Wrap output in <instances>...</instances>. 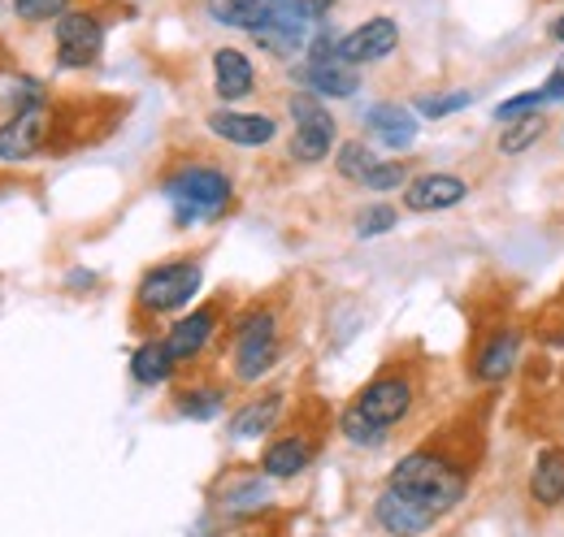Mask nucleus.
Here are the masks:
<instances>
[{
    "label": "nucleus",
    "mask_w": 564,
    "mask_h": 537,
    "mask_svg": "<svg viewBox=\"0 0 564 537\" xmlns=\"http://www.w3.org/2000/svg\"><path fill=\"white\" fill-rule=\"evenodd\" d=\"M387 485L417 498L430 512L447 516L465 503V494L474 485V456H465L456 447H417L391 469Z\"/></svg>",
    "instance_id": "f03ea898"
},
{
    "label": "nucleus",
    "mask_w": 564,
    "mask_h": 537,
    "mask_svg": "<svg viewBox=\"0 0 564 537\" xmlns=\"http://www.w3.org/2000/svg\"><path fill=\"white\" fill-rule=\"evenodd\" d=\"M174 355H170V347H165V338H148L135 347V355H131V377L140 382V386H165L170 377H174Z\"/></svg>",
    "instance_id": "4be33fe9"
},
{
    "label": "nucleus",
    "mask_w": 564,
    "mask_h": 537,
    "mask_svg": "<svg viewBox=\"0 0 564 537\" xmlns=\"http://www.w3.org/2000/svg\"><path fill=\"white\" fill-rule=\"evenodd\" d=\"M417 399H422L417 373L404 364H391L373 382H365L356 391V399L339 412V434L352 447H382L391 438V429H400L413 416Z\"/></svg>",
    "instance_id": "f257e3e1"
},
{
    "label": "nucleus",
    "mask_w": 564,
    "mask_h": 537,
    "mask_svg": "<svg viewBox=\"0 0 564 537\" xmlns=\"http://www.w3.org/2000/svg\"><path fill=\"white\" fill-rule=\"evenodd\" d=\"M543 134H547V113L512 118V122H503V131H499V156H521V152H530Z\"/></svg>",
    "instance_id": "b1692460"
},
{
    "label": "nucleus",
    "mask_w": 564,
    "mask_h": 537,
    "mask_svg": "<svg viewBox=\"0 0 564 537\" xmlns=\"http://www.w3.org/2000/svg\"><path fill=\"white\" fill-rule=\"evenodd\" d=\"M409 183H413V178H409V165H404V161H378L360 187H365V191H404Z\"/></svg>",
    "instance_id": "bb28decb"
},
{
    "label": "nucleus",
    "mask_w": 564,
    "mask_h": 537,
    "mask_svg": "<svg viewBox=\"0 0 564 537\" xmlns=\"http://www.w3.org/2000/svg\"><path fill=\"white\" fill-rule=\"evenodd\" d=\"M313 22H322V18H317V9L308 0H265V22L252 31V40L270 57L291 62L295 53L308 48V26Z\"/></svg>",
    "instance_id": "6e6552de"
},
{
    "label": "nucleus",
    "mask_w": 564,
    "mask_h": 537,
    "mask_svg": "<svg viewBox=\"0 0 564 537\" xmlns=\"http://www.w3.org/2000/svg\"><path fill=\"white\" fill-rule=\"evenodd\" d=\"M295 74H300L304 91H313L317 100H326V96L348 100V96H356V87H360V69L348 66V62L339 57V35H330V31H317V35L308 40L304 66L295 69Z\"/></svg>",
    "instance_id": "0eeeda50"
},
{
    "label": "nucleus",
    "mask_w": 564,
    "mask_h": 537,
    "mask_svg": "<svg viewBox=\"0 0 564 537\" xmlns=\"http://www.w3.org/2000/svg\"><path fill=\"white\" fill-rule=\"evenodd\" d=\"M547 35H552L556 44H564V13H561V18H552V26H547Z\"/></svg>",
    "instance_id": "2f4dec72"
},
{
    "label": "nucleus",
    "mask_w": 564,
    "mask_h": 537,
    "mask_svg": "<svg viewBox=\"0 0 564 537\" xmlns=\"http://www.w3.org/2000/svg\"><path fill=\"white\" fill-rule=\"evenodd\" d=\"M282 407H286V395H282V391H265V395L248 399L230 416V438H235V442H248V438L274 434V425L282 420Z\"/></svg>",
    "instance_id": "412c9836"
},
{
    "label": "nucleus",
    "mask_w": 564,
    "mask_h": 537,
    "mask_svg": "<svg viewBox=\"0 0 564 537\" xmlns=\"http://www.w3.org/2000/svg\"><path fill=\"white\" fill-rule=\"evenodd\" d=\"M365 127H369V134H373L382 147H391V152L413 147V139H417V131H422L417 113H413V109H404V105H395V100L373 105V109L365 113Z\"/></svg>",
    "instance_id": "aec40b11"
},
{
    "label": "nucleus",
    "mask_w": 564,
    "mask_h": 537,
    "mask_svg": "<svg viewBox=\"0 0 564 537\" xmlns=\"http://www.w3.org/2000/svg\"><path fill=\"white\" fill-rule=\"evenodd\" d=\"M213 91L221 105H239L257 91V69L248 62V53L239 48H217L213 53Z\"/></svg>",
    "instance_id": "6ab92c4d"
},
{
    "label": "nucleus",
    "mask_w": 564,
    "mask_h": 537,
    "mask_svg": "<svg viewBox=\"0 0 564 537\" xmlns=\"http://www.w3.org/2000/svg\"><path fill=\"white\" fill-rule=\"evenodd\" d=\"M525 113H547V96H543V87H534V91H521V96L503 100V105L495 109V122L503 127V122H512V118H525Z\"/></svg>",
    "instance_id": "c756f323"
},
{
    "label": "nucleus",
    "mask_w": 564,
    "mask_h": 537,
    "mask_svg": "<svg viewBox=\"0 0 564 537\" xmlns=\"http://www.w3.org/2000/svg\"><path fill=\"white\" fill-rule=\"evenodd\" d=\"M395 221H400L395 204H369V208L356 212V234H360V239H378V234L395 230Z\"/></svg>",
    "instance_id": "cd10ccee"
},
{
    "label": "nucleus",
    "mask_w": 564,
    "mask_h": 537,
    "mask_svg": "<svg viewBox=\"0 0 564 537\" xmlns=\"http://www.w3.org/2000/svg\"><path fill=\"white\" fill-rule=\"evenodd\" d=\"M282 360V330L274 308H248L230 326V377L252 386Z\"/></svg>",
    "instance_id": "20e7f679"
},
{
    "label": "nucleus",
    "mask_w": 564,
    "mask_h": 537,
    "mask_svg": "<svg viewBox=\"0 0 564 537\" xmlns=\"http://www.w3.org/2000/svg\"><path fill=\"white\" fill-rule=\"evenodd\" d=\"M13 13L22 22H57L70 13V0H13Z\"/></svg>",
    "instance_id": "7c9ffc66"
},
{
    "label": "nucleus",
    "mask_w": 564,
    "mask_h": 537,
    "mask_svg": "<svg viewBox=\"0 0 564 537\" xmlns=\"http://www.w3.org/2000/svg\"><path fill=\"white\" fill-rule=\"evenodd\" d=\"M48 105L13 109V118L0 127V161H31L48 143Z\"/></svg>",
    "instance_id": "ddd939ff"
},
{
    "label": "nucleus",
    "mask_w": 564,
    "mask_h": 537,
    "mask_svg": "<svg viewBox=\"0 0 564 537\" xmlns=\"http://www.w3.org/2000/svg\"><path fill=\"white\" fill-rule=\"evenodd\" d=\"M308 4H313V9H317V18H326V13H330V9H335V4H339V0H308Z\"/></svg>",
    "instance_id": "473e14b6"
},
{
    "label": "nucleus",
    "mask_w": 564,
    "mask_h": 537,
    "mask_svg": "<svg viewBox=\"0 0 564 537\" xmlns=\"http://www.w3.org/2000/svg\"><path fill=\"white\" fill-rule=\"evenodd\" d=\"M469 105H474V91H438V96H422L417 100V113L430 118V122H438V118H452V113H460Z\"/></svg>",
    "instance_id": "c85d7f7f"
},
{
    "label": "nucleus",
    "mask_w": 564,
    "mask_h": 537,
    "mask_svg": "<svg viewBox=\"0 0 564 537\" xmlns=\"http://www.w3.org/2000/svg\"><path fill=\"white\" fill-rule=\"evenodd\" d=\"M53 40H57V66L87 69L96 66V57L105 48V22L87 9H70L66 18H57Z\"/></svg>",
    "instance_id": "9d476101"
},
{
    "label": "nucleus",
    "mask_w": 564,
    "mask_h": 537,
    "mask_svg": "<svg viewBox=\"0 0 564 537\" xmlns=\"http://www.w3.org/2000/svg\"><path fill=\"white\" fill-rule=\"evenodd\" d=\"M521 342H525V330L508 317H499L491 326H482L474 347H469V382L474 386H499L517 373L521 364Z\"/></svg>",
    "instance_id": "423d86ee"
},
{
    "label": "nucleus",
    "mask_w": 564,
    "mask_h": 537,
    "mask_svg": "<svg viewBox=\"0 0 564 537\" xmlns=\"http://www.w3.org/2000/svg\"><path fill=\"white\" fill-rule=\"evenodd\" d=\"M525 490H530V503L543 507V512L564 507V447L547 442V447L534 451V464H530Z\"/></svg>",
    "instance_id": "a211bd4d"
},
{
    "label": "nucleus",
    "mask_w": 564,
    "mask_h": 537,
    "mask_svg": "<svg viewBox=\"0 0 564 537\" xmlns=\"http://www.w3.org/2000/svg\"><path fill=\"white\" fill-rule=\"evenodd\" d=\"M161 191H165V200L174 208V221H178V226L217 221V217L230 208V200H235L230 174L217 169V165H200V161L174 169V174L161 183Z\"/></svg>",
    "instance_id": "7ed1b4c3"
},
{
    "label": "nucleus",
    "mask_w": 564,
    "mask_h": 537,
    "mask_svg": "<svg viewBox=\"0 0 564 537\" xmlns=\"http://www.w3.org/2000/svg\"><path fill=\"white\" fill-rule=\"evenodd\" d=\"M373 165H378V156L369 152V143H360V139H348V143H339V156H335V169H339V178H348V183H365Z\"/></svg>",
    "instance_id": "a878e982"
},
{
    "label": "nucleus",
    "mask_w": 564,
    "mask_h": 537,
    "mask_svg": "<svg viewBox=\"0 0 564 537\" xmlns=\"http://www.w3.org/2000/svg\"><path fill=\"white\" fill-rule=\"evenodd\" d=\"M217 330H221V304H200L196 313L178 317V321L165 330V347H170L174 364H192V360H200L205 347L217 338Z\"/></svg>",
    "instance_id": "4468645a"
},
{
    "label": "nucleus",
    "mask_w": 564,
    "mask_h": 537,
    "mask_svg": "<svg viewBox=\"0 0 564 537\" xmlns=\"http://www.w3.org/2000/svg\"><path fill=\"white\" fill-rule=\"evenodd\" d=\"M221 403H226L221 386H187V391L174 395V412L187 416V420H213L221 412Z\"/></svg>",
    "instance_id": "393cba45"
},
{
    "label": "nucleus",
    "mask_w": 564,
    "mask_h": 537,
    "mask_svg": "<svg viewBox=\"0 0 564 537\" xmlns=\"http://www.w3.org/2000/svg\"><path fill=\"white\" fill-rule=\"evenodd\" d=\"M205 122L217 139H226L235 147H265L279 134V122L270 113H243V109H213Z\"/></svg>",
    "instance_id": "f3484780"
},
{
    "label": "nucleus",
    "mask_w": 564,
    "mask_h": 537,
    "mask_svg": "<svg viewBox=\"0 0 564 537\" xmlns=\"http://www.w3.org/2000/svg\"><path fill=\"white\" fill-rule=\"evenodd\" d=\"M465 200H469V183L460 174H443V169L417 174L404 187V208L409 212H447V208H456Z\"/></svg>",
    "instance_id": "dca6fc26"
},
{
    "label": "nucleus",
    "mask_w": 564,
    "mask_h": 537,
    "mask_svg": "<svg viewBox=\"0 0 564 537\" xmlns=\"http://www.w3.org/2000/svg\"><path fill=\"white\" fill-rule=\"evenodd\" d=\"M317 460V434L313 429H286L261 451V476L291 481Z\"/></svg>",
    "instance_id": "2eb2a0df"
},
{
    "label": "nucleus",
    "mask_w": 564,
    "mask_h": 537,
    "mask_svg": "<svg viewBox=\"0 0 564 537\" xmlns=\"http://www.w3.org/2000/svg\"><path fill=\"white\" fill-rule=\"evenodd\" d=\"M205 13L221 26H235V31H257L265 22V0H205Z\"/></svg>",
    "instance_id": "5701e85b"
},
{
    "label": "nucleus",
    "mask_w": 564,
    "mask_h": 537,
    "mask_svg": "<svg viewBox=\"0 0 564 537\" xmlns=\"http://www.w3.org/2000/svg\"><path fill=\"white\" fill-rule=\"evenodd\" d=\"M200 277H205V268H200L196 256L161 261V265H152L140 277V286H135V308H140L143 317H170V313H178V308H187V304L196 299Z\"/></svg>",
    "instance_id": "39448f33"
},
{
    "label": "nucleus",
    "mask_w": 564,
    "mask_h": 537,
    "mask_svg": "<svg viewBox=\"0 0 564 537\" xmlns=\"http://www.w3.org/2000/svg\"><path fill=\"white\" fill-rule=\"evenodd\" d=\"M438 520H443L438 512H430L417 498H409L391 485L373 498V525L387 537H425L430 529H438Z\"/></svg>",
    "instance_id": "9b49d317"
},
{
    "label": "nucleus",
    "mask_w": 564,
    "mask_h": 537,
    "mask_svg": "<svg viewBox=\"0 0 564 537\" xmlns=\"http://www.w3.org/2000/svg\"><path fill=\"white\" fill-rule=\"evenodd\" d=\"M286 113H291V122H295V131H291V156H295L300 165L326 161L330 147H335V131H339V122L326 113V105H322L313 91H295V96L286 100Z\"/></svg>",
    "instance_id": "1a4fd4ad"
},
{
    "label": "nucleus",
    "mask_w": 564,
    "mask_h": 537,
    "mask_svg": "<svg viewBox=\"0 0 564 537\" xmlns=\"http://www.w3.org/2000/svg\"><path fill=\"white\" fill-rule=\"evenodd\" d=\"M395 48H400V22H395V18H387V13H378V18L360 22L356 31L339 35V57L356 69L387 62Z\"/></svg>",
    "instance_id": "f8f14e48"
}]
</instances>
